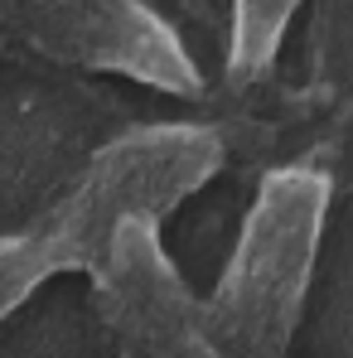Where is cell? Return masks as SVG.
<instances>
[{
	"mask_svg": "<svg viewBox=\"0 0 353 358\" xmlns=\"http://www.w3.org/2000/svg\"><path fill=\"white\" fill-rule=\"evenodd\" d=\"M324 213L329 179L319 170L286 165L261 179L233 257L203 300L208 344L218 358H286L319 257Z\"/></svg>",
	"mask_w": 353,
	"mask_h": 358,
	"instance_id": "1",
	"label": "cell"
},
{
	"mask_svg": "<svg viewBox=\"0 0 353 358\" xmlns=\"http://www.w3.org/2000/svg\"><path fill=\"white\" fill-rule=\"evenodd\" d=\"M223 165V141L208 126H136L107 141L59 203L39 213L59 242L63 271H92L121 218H165Z\"/></svg>",
	"mask_w": 353,
	"mask_h": 358,
	"instance_id": "2",
	"label": "cell"
},
{
	"mask_svg": "<svg viewBox=\"0 0 353 358\" xmlns=\"http://www.w3.org/2000/svg\"><path fill=\"white\" fill-rule=\"evenodd\" d=\"M0 34L97 73H126L145 87L199 97L203 78L179 34L145 0H0Z\"/></svg>",
	"mask_w": 353,
	"mask_h": 358,
	"instance_id": "3",
	"label": "cell"
},
{
	"mask_svg": "<svg viewBox=\"0 0 353 358\" xmlns=\"http://www.w3.org/2000/svg\"><path fill=\"white\" fill-rule=\"evenodd\" d=\"M87 276L121 358H213L203 300L184 286L155 218H121Z\"/></svg>",
	"mask_w": 353,
	"mask_h": 358,
	"instance_id": "4",
	"label": "cell"
},
{
	"mask_svg": "<svg viewBox=\"0 0 353 358\" xmlns=\"http://www.w3.org/2000/svg\"><path fill=\"white\" fill-rule=\"evenodd\" d=\"M300 0H233V34H228V73L257 78L276 59Z\"/></svg>",
	"mask_w": 353,
	"mask_h": 358,
	"instance_id": "5",
	"label": "cell"
},
{
	"mask_svg": "<svg viewBox=\"0 0 353 358\" xmlns=\"http://www.w3.org/2000/svg\"><path fill=\"white\" fill-rule=\"evenodd\" d=\"M54 271H63V257L44 218H34L24 233H5L0 238V320L15 305H24Z\"/></svg>",
	"mask_w": 353,
	"mask_h": 358,
	"instance_id": "6",
	"label": "cell"
},
{
	"mask_svg": "<svg viewBox=\"0 0 353 358\" xmlns=\"http://www.w3.org/2000/svg\"><path fill=\"white\" fill-rule=\"evenodd\" d=\"M213 358H218V354H213Z\"/></svg>",
	"mask_w": 353,
	"mask_h": 358,
	"instance_id": "7",
	"label": "cell"
}]
</instances>
